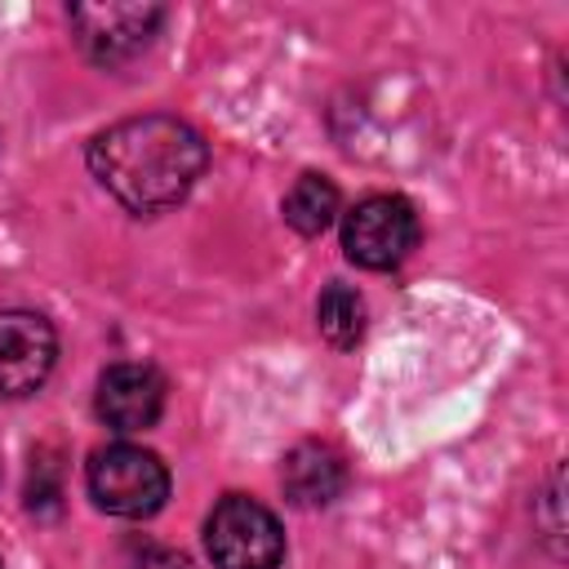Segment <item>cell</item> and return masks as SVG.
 Wrapping results in <instances>:
<instances>
[{
    "mask_svg": "<svg viewBox=\"0 0 569 569\" xmlns=\"http://www.w3.org/2000/svg\"><path fill=\"white\" fill-rule=\"evenodd\" d=\"M204 138L178 116H129L89 142V173L133 213L178 204L204 173Z\"/></svg>",
    "mask_w": 569,
    "mask_h": 569,
    "instance_id": "obj_1",
    "label": "cell"
},
{
    "mask_svg": "<svg viewBox=\"0 0 569 569\" xmlns=\"http://www.w3.org/2000/svg\"><path fill=\"white\" fill-rule=\"evenodd\" d=\"M316 325L333 347H356L365 333V298L351 284H325L320 302H316Z\"/></svg>",
    "mask_w": 569,
    "mask_h": 569,
    "instance_id": "obj_10",
    "label": "cell"
},
{
    "mask_svg": "<svg viewBox=\"0 0 569 569\" xmlns=\"http://www.w3.org/2000/svg\"><path fill=\"white\" fill-rule=\"evenodd\" d=\"M58 360L53 325L36 311H0V400L31 396Z\"/></svg>",
    "mask_w": 569,
    "mask_h": 569,
    "instance_id": "obj_6",
    "label": "cell"
},
{
    "mask_svg": "<svg viewBox=\"0 0 569 569\" xmlns=\"http://www.w3.org/2000/svg\"><path fill=\"white\" fill-rule=\"evenodd\" d=\"M204 551L213 569H276L284 560V533L262 502L227 493L204 520Z\"/></svg>",
    "mask_w": 569,
    "mask_h": 569,
    "instance_id": "obj_3",
    "label": "cell"
},
{
    "mask_svg": "<svg viewBox=\"0 0 569 569\" xmlns=\"http://www.w3.org/2000/svg\"><path fill=\"white\" fill-rule=\"evenodd\" d=\"M338 218V187L325 173H302L284 196V222L298 236H320Z\"/></svg>",
    "mask_w": 569,
    "mask_h": 569,
    "instance_id": "obj_9",
    "label": "cell"
},
{
    "mask_svg": "<svg viewBox=\"0 0 569 569\" xmlns=\"http://www.w3.org/2000/svg\"><path fill=\"white\" fill-rule=\"evenodd\" d=\"M67 18L89 62L120 67L151 44L164 9L160 4H71Z\"/></svg>",
    "mask_w": 569,
    "mask_h": 569,
    "instance_id": "obj_5",
    "label": "cell"
},
{
    "mask_svg": "<svg viewBox=\"0 0 569 569\" xmlns=\"http://www.w3.org/2000/svg\"><path fill=\"white\" fill-rule=\"evenodd\" d=\"M418 244V213L405 196H365L342 218V253L365 271L400 267Z\"/></svg>",
    "mask_w": 569,
    "mask_h": 569,
    "instance_id": "obj_4",
    "label": "cell"
},
{
    "mask_svg": "<svg viewBox=\"0 0 569 569\" xmlns=\"http://www.w3.org/2000/svg\"><path fill=\"white\" fill-rule=\"evenodd\" d=\"M280 485H284V498L293 507H329L347 485V467L329 445L302 440V445H293L284 453Z\"/></svg>",
    "mask_w": 569,
    "mask_h": 569,
    "instance_id": "obj_8",
    "label": "cell"
},
{
    "mask_svg": "<svg viewBox=\"0 0 569 569\" xmlns=\"http://www.w3.org/2000/svg\"><path fill=\"white\" fill-rule=\"evenodd\" d=\"M93 409L116 431H147L164 409V378L151 365H111L98 378Z\"/></svg>",
    "mask_w": 569,
    "mask_h": 569,
    "instance_id": "obj_7",
    "label": "cell"
},
{
    "mask_svg": "<svg viewBox=\"0 0 569 569\" xmlns=\"http://www.w3.org/2000/svg\"><path fill=\"white\" fill-rule=\"evenodd\" d=\"M133 569H191V560H187L182 551H169V547H151V551H142V560H138Z\"/></svg>",
    "mask_w": 569,
    "mask_h": 569,
    "instance_id": "obj_11",
    "label": "cell"
},
{
    "mask_svg": "<svg viewBox=\"0 0 569 569\" xmlns=\"http://www.w3.org/2000/svg\"><path fill=\"white\" fill-rule=\"evenodd\" d=\"M89 498L107 516L147 520L169 498V471L164 462L142 445H107L89 458Z\"/></svg>",
    "mask_w": 569,
    "mask_h": 569,
    "instance_id": "obj_2",
    "label": "cell"
}]
</instances>
